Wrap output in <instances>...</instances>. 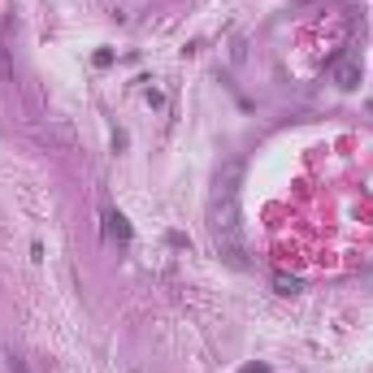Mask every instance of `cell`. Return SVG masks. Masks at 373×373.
Listing matches in <instances>:
<instances>
[{
    "mask_svg": "<svg viewBox=\"0 0 373 373\" xmlns=\"http://www.w3.org/2000/svg\"><path fill=\"white\" fill-rule=\"evenodd\" d=\"M239 183H243V161H226L217 169L213 200H209V221L217 239V256L230 269H247V243H243V213H239Z\"/></svg>",
    "mask_w": 373,
    "mask_h": 373,
    "instance_id": "obj_1",
    "label": "cell"
},
{
    "mask_svg": "<svg viewBox=\"0 0 373 373\" xmlns=\"http://www.w3.org/2000/svg\"><path fill=\"white\" fill-rule=\"evenodd\" d=\"M330 74H334V83L343 91H356L360 87V53L356 48H343V53L330 61Z\"/></svg>",
    "mask_w": 373,
    "mask_h": 373,
    "instance_id": "obj_2",
    "label": "cell"
},
{
    "mask_svg": "<svg viewBox=\"0 0 373 373\" xmlns=\"http://www.w3.org/2000/svg\"><path fill=\"white\" fill-rule=\"evenodd\" d=\"M100 217H105V235H109V239H122V243L131 239V226H126V217H122L117 209H105Z\"/></svg>",
    "mask_w": 373,
    "mask_h": 373,
    "instance_id": "obj_3",
    "label": "cell"
},
{
    "mask_svg": "<svg viewBox=\"0 0 373 373\" xmlns=\"http://www.w3.org/2000/svg\"><path fill=\"white\" fill-rule=\"evenodd\" d=\"M0 83H13V65H9V48H5V31H0Z\"/></svg>",
    "mask_w": 373,
    "mask_h": 373,
    "instance_id": "obj_4",
    "label": "cell"
},
{
    "mask_svg": "<svg viewBox=\"0 0 373 373\" xmlns=\"http://www.w3.org/2000/svg\"><path fill=\"white\" fill-rule=\"evenodd\" d=\"M5 365H9V373H31V369H27V360H22L18 352H5Z\"/></svg>",
    "mask_w": 373,
    "mask_h": 373,
    "instance_id": "obj_5",
    "label": "cell"
},
{
    "mask_svg": "<svg viewBox=\"0 0 373 373\" xmlns=\"http://www.w3.org/2000/svg\"><path fill=\"white\" fill-rule=\"evenodd\" d=\"M278 291L282 295H300V282H295V278H278Z\"/></svg>",
    "mask_w": 373,
    "mask_h": 373,
    "instance_id": "obj_6",
    "label": "cell"
},
{
    "mask_svg": "<svg viewBox=\"0 0 373 373\" xmlns=\"http://www.w3.org/2000/svg\"><path fill=\"white\" fill-rule=\"evenodd\" d=\"M243 373H269V369H265V365H247Z\"/></svg>",
    "mask_w": 373,
    "mask_h": 373,
    "instance_id": "obj_7",
    "label": "cell"
},
{
    "mask_svg": "<svg viewBox=\"0 0 373 373\" xmlns=\"http://www.w3.org/2000/svg\"><path fill=\"white\" fill-rule=\"evenodd\" d=\"M369 113H373V105H369Z\"/></svg>",
    "mask_w": 373,
    "mask_h": 373,
    "instance_id": "obj_8",
    "label": "cell"
}]
</instances>
